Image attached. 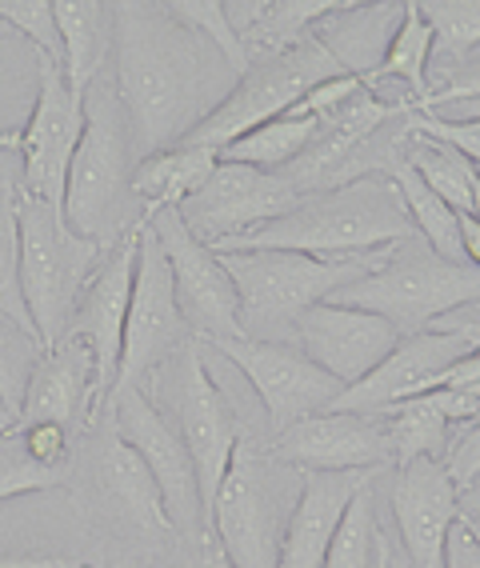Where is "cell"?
<instances>
[{"mask_svg": "<svg viewBox=\"0 0 480 568\" xmlns=\"http://www.w3.org/2000/svg\"><path fill=\"white\" fill-rule=\"evenodd\" d=\"M96 488H101V497L113 505V513L121 520H129L133 528L141 532H176L168 513H164V500H161V488H156L153 473L144 468V460L136 457L133 448L124 445L116 433L101 440L96 448Z\"/></svg>", "mask_w": 480, "mask_h": 568, "instance_id": "obj_23", "label": "cell"}, {"mask_svg": "<svg viewBox=\"0 0 480 568\" xmlns=\"http://www.w3.org/2000/svg\"><path fill=\"white\" fill-rule=\"evenodd\" d=\"M472 216L480 221V176H477V184H472Z\"/></svg>", "mask_w": 480, "mask_h": 568, "instance_id": "obj_52", "label": "cell"}, {"mask_svg": "<svg viewBox=\"0 0 480 568\" xmlns=\"http://www.w3.org/2000/svg\"><path fill=\"white\" fill-rule=\"evenodd\" d=\"M300 497V473L261 448L253 437H241L225 480L216 488L208 532L225 548L233 568H276L285 525Z\"/></svg>", "mask_w": 480, "mask_h": 568, "instance_id": "obj_6", "label": "cell"}, {"mask_svg": "<svg viewBox=\"0 0 480 568\" xmlns=\"http://www.w3.org/2000/svg\"><path fill=\"white\" fill-rule=\"evenodd\" d=\"M460 517L472 520V525L480 528V480L472 488H464V493H460Z\"/></svg>", "mask_w": 480, "mask_h": 568, "instance_id": "obj_50", "label": "cell"}, {"mask_svg": "<svg viewBox=\"0 0 480 568\" xmlns=\"http://www.w3.org/2000/svg\"><path fill=\"white\" fill-rule=\"evenodd\" d=\"M333 77H348L345 64L320 44L317 32H308L305 41H297L293 49L248 64V72L233 84V92L181 144H205V149L221 153L233 141H241L245 132H253L256 124L297 109L308 92L333 81Z\"/></svg>", "mask_w": 480, "mask_h": 568, "instance_id": "obj_8", "label": "cell"}, {"mask_svg": "<svg viewBox=\"0 0 480 568\" xmlns=\"http://www.w3.org/2000/svg\"><path fill=\"white\" fill-rule=\"evenodd\" d=\"M437 328H445V333H457V336H464L472 348H480V316H472V313H452V316H445Z\"/></svg>", "mask_w": 480, "mask_h": 568, "instance_id": "obj_49", "label": "cell"}, {"mask_svg": "<svg viewBox=\"0 0 480 568\" xmlns=\"http://www.w3.org/2000/svg\"><path fill=\"white\" fill-rule=\"evenodd\" d=\"M136 244H141V229L116 241L104 253L101 268L92 273L89 288H84L76 316L69 325V341H81L92 353V368H96V393H101V408L109 405L116 385V365H121V341H124V316H129V296H133V276H136Z\"/></svg>", "mask_w": 480, "mask_h": 568, "instance_id": "obj_19", "label": "cell"}, {"mask_svg": "<svg viewBox=\"0 0 480 568\" xmlns=\"http://www.w3.org/2000/svg\"><path fill=\"white\" fill-rule=\"evenodd\" d=\"M156 376H164V388H168V400H173V428L181 433L184 448L193 457L196 488H201V508H205L208 528L213 497L221 480H225V468L233 460L241 437H245V428L236 420L228 396L216 385V376L208 373L201 341H188Z\"/></svg>", "mask_w": 480, "mask_h": 568, "instance_id": "obj_9", "label": "cell"}, {"mask_svg": "<svg viewBox=\"0 0 480 568\" xmlns=\"http://www.w3.org/2000/svg\"><path fill=\"white\" fill-rule=\"evenodd\" d=\"M0 32H9V29H4V24H0Z\"/></svg>", "mask_w": 480, "mask_h": 568, "instance_id": "obj_55", "label": "cell"}, {"mask_svg": "<svg viewBox=\"0 0 480 568\" xmlns=\"http://www.w3.org/2000/svg\"><path fill=\"white\" fill-rule=\"evenodd\" d=\"M188 341H193V333H188L181 305H176L168 256H164L161 241L144 221L141 244H136V276L133 296H129V316H124L121 365H116L113 393L116 388H144Z\"/></svg>", "mask_w": 480, "mask_h": 568, "instance_id": "obj_10", "label": "cell"}, {"mask_svg": "<svg viewBox=\"0 0 480 568\" xmlns=\"http://www.w3.org/2000/svg\"><path fill=\"white\" fill-rule=\"evenodd\" d=\"M0 24L9 32H21L37 49V57L61 64V32H57L52 0H0Z\"/></svg>", "mask_w": 480, "mask_h": 568, "instance_id": "obj_38", "label": "cell"}, {"mask_svg": "<svg viewBox=\"0 0 480 568\" xmlns=\"http://www.w3.org/2000/svg\"><path fill=\"white\" fill-rule=\"evenodd\" d=\"M221 156L205 144H173L153 156H141L133 169V196L144 221L164 209H181L188 196L208 181Z\"/></svg>", "mask_w": 480, "mask_h": 568, "instance_id": "obj_25", "label": "cell"}, {"mask_svg": "<svg viewBox=\"0 0 480 568\" xmlns=\"http://www.w3.org/2000/svg\"><path fill=\"white\" fill-rule=\"evenodd\" d=\"M460 253H464V264L480 268V221L472 213L460 216Z\"/></svg>", "mask_w": 480, "mask_h": 568, "instance_id": "obj_48", "label": "cell"}, {"mask_svg": "<svg viewBox=\"0 0 480 568\" xmlns=\"http://www.w3.org/2000/svg\"><path fill=\"white\" fill-rule=\"evenodd\" d=\"M380 473H300V497L285 525L276 568H320L360 488Z\"/></svg>", "mask_w": 480, "mask_h": 568, "instance_id": "obj_22", "label": "cell"}, {"mask_svg": "<svg viewBox=\"0 0 480 568\" xmlns=\"http://www.w3.org/2000/svg\"><path fill=\"white\" fill-rule=\"evenodd\" d=\"M320 568H385L380 565V532H377V500L372 485H365L348 505L337 537L328 545V557Z\"/></svg>", "mask_w": 480, "mask_h": 568, "instance_id": "obj_33", "label": "cell"}, {"mask_svg": "<svg viewBox=\"0 0 480 568\" xmlns=\"http://www.w3.org/2000/svg\"><path fill=\"white\" fill-rule=\"evenodd\" d=\"M417 9L432 29V64L457 72L480 49V0H425Z\"/></svg>", "mask_w": 480, "mask_h": 568, "instance_id": "obj_32", "label": "cell"}, {"mask_svg": "<svg viewBox=\"0 0 480 568\" xmlns=\"http://www.w3.org/2000/svg\"><path fill=\"white\" fill-rule=\"evenodd\" d=\"M389 505L409 568H445L449 532L460 520V488L432 457L392 465Z\"/></svg>", "mask_w": 480, "mask_h": 568, "instance_id": "obj_18", "label": "cell"}, {"mask_svg": "<svg viewBox=\"0 0 480 568\" xmlns=\"http://www.w3.org/2000/svg\"><path fill=\"white\" fill-rule=\"evenodd\" d=\"M133 136L113 89L84 92V132L64 176L61 216L81 241L113 248L141 229L144 213L133 196Z\"/></svg>", "mask_w": 480, "mask_h": 568, "instance_id": "obj_3", "label": "cell"}, {"mask_svg": "<svg viewBox=\"0 0 480 568\" xmlns=\"http://www.w3.org/2000/svg\"><path fill=\"white\" fill-rule=\"evenodd\" d=\"M445 568H480V537H477V528H472L464 517H460L457 528L449 532Z\"/></svg>", "mask_w": 480, "mask_h": 568, "instance_id": "obj_45", "label": "cell"}, {"mask_svg": "<svg viewBox=\"0 0 480 568\" xmlns=\"http://www.w3.org/2000/svg\"><path fill=\"white\" fill-rule=\"evenodd\" d=\"M164 568H233L225 557V548L216 545V537L208 528L193 532V537H181V548H176V557L168 560Z\"/></svg>", "mask_w": 480, "mask_h": 568, "instance_id": "obj_42", "label": "cell"}, {"mask_svg": "<svg viewBox=\"0 0 480 568\" xmlns=\"http://www.w3.org/2000/svg\"><path fill=\"white\" fill-rule=\"evenodd\" d=\"M380 420H385V433H389L392 465H405V460H420V457L440 460L452 440V425L429 405V396L380 408Z\"/></svg>", "mask_w": 480, "mask_h": 568, "instance_id": "obj_31", "label": "cell"}, {"mask_svg": "<svg viewBox=\"0 0 480 568\" xmlns=\"http://www.w3.org/2000/svg\"><path fill=\"white\" fill-rule=\"evenodd\" d=\"M313 136H317V121L288 109L285 116L256 124L253 132H245L241 141H233L216 156L233 164H248V169H265V173H285L288 164L313 144Z\"/></svg>", "mask_w": 480, "mask_h": 568, "instance_id": "obj_28", "label": "cell"}, {"mask_svg": "<svg viewBox=\"0 0 480 568\" xmlns=\"http://www.w3.org/2000/svg\"><path fill=\"white\" fill-rule=\"evenodd\" d=\"M241 305V336L248 341H288L293 321L305 308L320 305L345 284L380 268L385 253L320 261L300 253H216Z\"/></svg>", "mask_w": 480, "mask_h": 568, "instance_id": "obj_4", "label": "cell"}, {"mask_svg": "<svg viewBox=\"0 0 480 568\" xmlns=\"http://www.w3.org/2000/svg\"><path fill=\"white\" fill-rule=\"evenodd\" d=\"M452 116H457V121H480V101H460V104H452Z\"/></svg>", "mask_w": 480, "mask_h": 568, "instance_id": "obj_51", "label": "cell"}, {"mask_svg": "<svg viewBox=\"0 0 480 568\" xmlns=\"http://www.w3.org/2000/svg\"><path fill=\"white\" fill-rule=\"evenodd\" d=\"M440 388H460V393L480 396V348H469L460 361H452L445 381H440Z\"/></svg>", "mask_w": 480, "mask_h": 568, "instance_id": "obj_46", "label": "cell"}, {"mask_svg": "<svg viewBox=\"0 0 480 568\" xmlns=\"http://www.w3.org/2000/svg\"><path fill=\"white\" fill-rule=\"evenodd\" d=\"M405 132H409V129H405ZM400 161L409 164L412 173L429 184L432 193L449 204L457 216L472 213V184H477L480 173L457 153V149L409 132V136H405V153H400Z\"/></svg>", "mask_w": 480, "mask_h": 568, "instance_id": "obj_30", "label": "cell"}, {"mask_svg": "<svg viewBox=\"0 0 480 568\" xmlns=\"http://www.w3.org/2000/svg\"><path fill=\"white\" fill-rule=\"evenodd\" d=\"M460 101H480V61L460 64L449 81L440 84V89H432L425 109H417V112H437V109H449V104H460Z\"/></svg>", "mask_w": 480, "mask_h": 568, "instance_id": "obj_43", "label": "cell"}, {"mask_svg": "<svg viewBox=\"0 0 480 568\" xmlns=\"http://www.w3.org/2000/svg\"><path fill=\"white\" fill-rule=\"evenodd\" d=\"M429 64H432V29H429V21L420 17L417 4H405L397 32H392L389 44H385V57H380L377 69L365 77V89L377 92L380 81H400L420 101V109H425V101L432 97Z\"/></svg>", "mask_w": 480, "mask_h": 568, "instance_id": "obj_27", "label": "cell"}, {"mask_svg": "<svg viewBox=\"0 0 480 568\" xmlns=\"http://www.w3.org/2000/svg\"><path fill=\"white\" fill-rule=\"evenodd\" d=\"M425 396H429V405L437 408L452 428L457 425L464 428V425H472V420H480V396L460 393V388H432V393H425Z\"/></svg>", "mask_w": 480, "mask_h": 568, "instance_id": "obj_44", "label": "cell"}, {"mask_svg": "<svg viewBox=\"0 0 480 568\" xmlns=\"http://www.w3.org/2000/svg\"><path fill=\"white\" fill-rule=\"evenodd\" d=\"M12 433L21 437L32 460H41L49 468L69 473V428L61 425H12Z\"/></svg>", "mask_w": 480, "mask_h": 568, "instance_id": "obj_41", "label": "cell"}, {"mask_svg": "<svg viewBox=\"0 0 480 568\" xmlns=\"http://www.w3.org/2000/svg\"><path fill=\"white\" fill-rule=\"evenodd\" d=\"M389 181L397 184L400 204H405V213H409L412 233L429 244L440 261L464 264V253H460V216L452 213L449 204L440 201V196L432 193L429 184L420 181V176L412 173L400 156H397V164L389 169Z\"/></svg>", "mask_w": 480, "mask_h": 568, "instance_id": "obj_29", "label": "cell"}, {"mask_svg": "<svg viewBox=\"0 0 480 568\" xmlns=\"http://www.w3.org/2000/svg\"><path fill=\"white\" fill-rule=\"evenodd\" d=\"M405 129L417 132V136H429L457 149L464 161L480 173V121H457V116H429V112H409Z\"/></svg>", "mask_w": 480, "mask_h": 568, "instance_id": "obj_39", "label": "cell"}, {"mask_svg": "<svg viewBox=\"0 0 480 568\" xmlns=\"http://www.w3.org/2000/svg\"><path fill=\"white\" fill-rule=\"evenodd\" d=\"M57 32H61V72L76 97L96 84L109 52H113V4L96 0H52Z\"/></svg>", "mask_w": 480, "mask_h": 568, "instance_id": "obj_24", "label": "cell"}, {"mask_svg": "<svg viewBox=\"0 0 480 568\" xmlns=\"http://www.w3.org/2000/svg\"><path fill=\"white\" fill-rule=\"evenodd\" d=\"M268 453L297 473H385L392 468L389 433H385L380 413L325 408L276 433Z\"/></svg>", "mask_w": 480, "mask_h": 568, "instance_id": "obj_16", "label": "cell"}, {"mask_svg": "<svg viewBox=\"0 0 480 568\" xmlns=\"http://www.w3.org/2000/svg\"><path fill=\"white\" fill-rule=\"evenodd\" d=\"M412 224L389 176L337 184L325 193H305L285 216L261 224L236 241L216 244L213 253H300L320 261L385 253L409 241Z\"/></svg>", "mask_w": 480, "mask_h": 568, "instance_id": "obj_2", "label": "cell"}, {"mask_svg": "<svg viewBox=\"0 0 480 568\" xmlns=\"http://www.w3.org/2000/svg\"><path fill=\"white\" fill-rule=\"evenodd\" d=\"M333 305L385 316L400 336L437 328L445 316L480 305V268L440 261L420 236L389 248L385 264L328 296Z\"/></svg>", "mask_w": 480, "mask_h": 568, "instance_id": "obj_5", "label": "cell"}, {"mask_svg": "<svg viewBox=\"0 0 480 568\" xmlns=\"http://www.w3.org/2000/svg\"><path fill=\"white\" fill-rule=\"evenodd\" d=\"M96 413H101V393H96L92 353L81 341H69V336H64L61 345L44 348L41 365L32 368V381H29V388H24L17 425L72 428L76 420L92 425Z\"/></svg>", "mask_w": 480, "mask_h": 568, "instance_id": "obj_21", "label": "cell"}, {"mask_svg": "<svg viewBox=\"0 0 480 568\" xmlns=\"http://www.w3.org/2000/svg\"><path fill=\"white\" fill-rule=\"evenodd\" d=\"M168 12H173L176 21L188 24L193 32H201V37L225 57V64L236 77H245L248 52H245V44H241V37L233 32V24H228L225 0H176V4H168Z\"/></svg>", "mask_w": 480, "mask_h": 568, "instance_id": "obj_36", "label": "cell"}, {"mask_svg": "<svg viewBox=\"0 0 480 568\" xmlns=\"http://www.w3.org/2000/svg\"><path fill=\"white\" fill-rule=\"evenodd\" d=\"M116 101L133 153L153 156L181 144L241 81L213 44L176 21L168 4H113Z\"/></svg>", "mask_w": 480, "mask_h": 568, "instance_id": "obj_1", "label": "cell"}, {"mask_svg": "<svg viewBox=\"0 0 480 568\" xmlns=\"http://www.w3.org/2000/svg\"><path fill=\"white\" fill-rule=\"evenodd\" d=\"M400 12H405V4H345L328 21L317 24V37L345 64V72L365 81L385 57V44L397 32Z\"/></svg>", "mask_w": 480, "mask_h": 568, "instance_id": "obj_26", "label": "cell"}, {"mask_svg": "<svg viewBox=\"0 0 480 568\" xmlns=\"http://www.w3.org/2000/svg\"><path fill=\"white\" fill-rule=\"evenodd\" d=\"M469 525H472V520H469ZM472 528H477V525H472ZM477 537H480V528H477Z\"/></svg>", "mask_w": 480, "mask_h": 568, "instance_id": "obj_54", "label": "cell"}, {"mask_svg": "<svg viewBox=\"0 0 480 568\" xmlns=\"http://www.w3.org/2000/svg\"><path fill=\"white\" fill-rule=\"evenodd\" d=\"M216 356H225L236 373L253 385L256 400L265 405L273 437L297 425L305 416L333 408L345 388L328 373H320L293 341H248V336H225V341H208Z\"/></svg>", "mask_w": 480, "mask_h": 568, "instance_id": "obj_13", "label": "cell"}, {"mask_svg": "<svg viewBox=\"0 0 480 568\" xmlns=\"http://www.w3.org/2000/svg\"><path fill=\"white\" fill-rule=\"evenodd\" d=\"M109 413H113V433L133 448L144 460V468L153 473L156 488H161L164 513L173 520L176 537H193L205 528V508H201V488H196V468L188 448H184L181 433L173 420L164 416L149 388H116L109 396Z\"/></svg>", "mask_w": 480, "mask_h": 568, "instance_id": "obj_12", "label": "cell"}, {"mask_svg": "<svg viewBox=\"0 0 480 568\" xmlns=\"http://www.w3.org/2000/svg\"><path fill=\"white\" fill-rule=\"evenodd\" d=\"M64 480L61 468H49L29 457L17 433H0V500L32 497V493H49Z\"/></svg>", "mask_w": 480, "mask_h": 568, "instance_id": "obj_37", "label": "cell"}, {"mask_svg": "<svg viewBox=\"0 0 480 568\" xmlns=\"http://www.w3.org/2000/svg\"><path fill=\"white\" fill-rule=\"evenodd\" d=\"M300 193L285 181L280 173H265V169H248V164L216 161L208 181L196 189L188 201L176 209L184 229L201 244L216 248V244L236 241V236L253 233L261 224L285 216Z\"/></svg>", "mask_w": 480, "mask_h": 568, "instance_id": "obj_14", "label": "cell"}, {"mask_svg": "<svg viewBox=\"0 0 480 568\" xmlns=\"http://www.w3.org/2000/svg\"><path fill=\"white\" fill-rule=\"evenodd\" d=\"M84 132V97L64 84V72L57 61L37 57V101L29 109V121L17 132L0 136V149L21 153V184L17 193L61 209L64 176L76 144Z\"/></svg>", "mask_w": 480, "mask_h": 568, "instance_id": "obj_11", "label": "cell"}, {"mask_svg": "<svg viewBox=\"0 0 480 568\" xmlns=\"http://www.w3.org/2000/svg\"><path fill=\"white\" fill-rule=\"evenodd\" d=\"M469 348L472 345L464 336L445 333V328H425V333L400 336L397 348L365 381L345 388L333 400V408L337 413H380V408H392L400 400H417V396L440 388L449 365L460 361Z\"/></svg>", "mask_w": 480, "mask_h": 568, "instance_id": "obj_20", "label": "cell"}, {"mask_svg": "<svg viewBox=\"0 0 480 568\" xmlns=\"http://www.w3.org/2000/svg\"><path fill=\"white\" fill-rule=\"evenodd\" d=\"M41 356H44L41 336L0 313V408L9 413L12 425L21 416L24 388L32 381V368L41 365Z\"/></svg>", "mask_w": 480, "mask_h": 568, "instance_id": "obj_34", "label": "cell"}, {"mask_svg": "<svg viewBox=\"0 0 480 568\" xmlns=\"http://www.w3.org/2000/svg\"><path fill=\"white\" fill-rule=\"evenodd\" d=\"M288 341H293L320 373L333 376L340 388H353L397 348L400 333L385 316L320 301V305L305 308V313L293 321Z\"/></svg>", "mask_w": 480, "mask_h": 568, "instance_id": "obj_17", "label": "cell"}, {"mask_svg": "<svg viewBox=\"0 0 480 568\" xmlns=\"http://www.w3.org/2000/svg\"><path fill=\"white\" fill-rule=\"evenodd\" d=\"M12 428V420H9V413H4V408H0V433H9Z\"/></svg>", "mask_w": 480, "mask_h": 568, "instance_id": "obj_53", "label": "cell"}, {"mask_svg": "<svg viewBox=\"0 0 480 568\" xmlns=\"http://www.w3.org/2000/svg\"><path fill=\"white\" fill-rule=\"evenodd\" d=\"M17 224H21V296L41 345H61L92 273L101 268V244L81 241L64 224L61 209L17 193Z\"/></svg>", "mask_w": 480, "mask_h": 568, "instance_id": "obj_7", "label": "cell"}, {"mask_svg": "<svg viewBox=\"0 0 480 568\" xmlns=\"http://www.w3.org/2000/svg\"><path fill=\"white\" fill-rule=\"evenodd\" d=\"M0 568H96V565L81 557H44V552H29V557H0Z\"/></svg>", "mask_w": 480, "mask_h": 568, "instance_id": "obj_47", "label": "cell"}, {"mask_svg": "<svg viewBox=\"0 0 480 568\" xmlns=\"http://www.w3.org/2000/svg\"><path fill=\"white\" fill-rule=\"evenodd\" d=\"M0 313L37 333L21 296V224H17V189L0 184Z\"/></svg>", "mask_w": 480, "mask_h": 568, "instance_id": "obj_35", "label": "cell"}, {"mask_svg": "<svg viewBox=\"0 0 480 568\" xmlns=\"http://www.w3.org/2000/svg\"><path fill=\"white\" fill-rule=\"evenodd\" d=\"M149 229H153L164 256H168L176 305H181V316L188 333H193V341L208 345V341L241 336V305H236V288L228 281L221 256L184 229L176 209L149 216Z\"/></svg>", "mask_w": 480, "mask_h": 568, "instance_id": "obj_15", "label": "cell"}, {"mask_svg": "<svg viewBox=\"0 0 480 568\" xmlns=\"http://www.w3.org/2000/svg\"><path fill=\"white\" fill-rule=\"evenodd\" d=\"M440 465L449 468L452 485H457L460 493L477 485V480H480V420L464 425V428H460V437L449 440V448H445Z\"/></svg>", "mask_w": 480, "mask_h": 568, "instance_id": "obj_40", "label": "cell"}]
</instances>
